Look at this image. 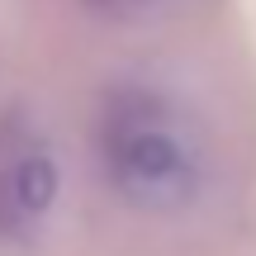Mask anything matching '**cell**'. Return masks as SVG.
I'll return each mask as SVG.
<instances>
[{
	"label": "cell",
	"mask_w": 256,
	"mask_h": 256,
	"mask_svg": "<svg viewBox=\"0 0 256 256\" xmlns=\"http://www.w3.org/2000/svg\"><path fill=\"white\" fill-rule=\"evenodd\" d=\"M10 190H14V204H19V209H28V214L48 209L52 194H57V171H52V162H48L43 152H24V156H19V166H14Z\"/></svg>",
	"instance_id": "2"
},
{
	"label": "cell",
	"mask_w": 256,
	"mask_h": 256,
	"mask_svg": "<svg viewBox=\"0 0 256 256\" xmlns=\"http://www.w3.org/2000/svg\"><path fill=\"white\" fill-rule=\"evenodd\" d=\"M86 5H90L95 14L114 19V24H142V19L162 14L171 0H86Z\"/></svg>",
	"instance_id": "3"
},
{
	"label": "cell",
	"mask_w": 256,
	"mask_h": 256,
	"mask_svg": "<svg viewBox=\"0 0 256 256\" xmlns=\"http://www.w3.org/2000/svg\"><path fill=\"white\" fill-rule=\"evenodd\" d=\"M104 162L138 200L185 194V152L166 133L152 95L119 90L104 110Z\"/></svg>",
	"instance_id": "1"
}]
</instances>
